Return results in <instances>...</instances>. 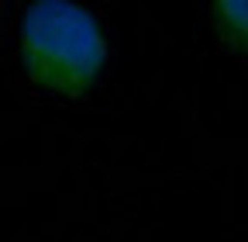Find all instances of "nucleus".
I'll return each instance as SVG.
<instances>
[{
  "mask_svg": "<svg viewBox=\"0 0 248 242\" xmlns=\"http://www.w3.org/2000/svg\"><path fill=\"white\" fill-rule=\"evenodd\" d=\"M21 59L42 90L79 97L107 66V35L79 4L35 0L21 21Z\"/></svg>",
  "mask_w": 248,
  "mask_h": 242,
  "instance_id": "obj_1",
  "label": "nucleus"
},
{
  "mask_svg": "<svg viewBox=\"0 0 248 242\" xmlns=\"http://www.w3.org/2000/svg\"><path fill=\"white\" fill-rule=\"evenodd\" d=\"M214 24L231 49L248 52V0H221V4H214Z\"/></svg>",
  "mask_w": 248,
  "mask_h": 242,
  "instance_id": "obj_2",
  "label": "nucleus"
}]
</instances>
